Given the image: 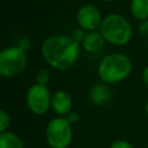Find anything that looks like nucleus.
Wrapping results in <instances>:
<instances>
[{
    "label": "nucleus",
    "instance_id": "obj_1",
    "mask_svg": "<svg viewBox=\"0 0 148 148\" xmlns=\"http://www.w3.org/2000/svg\"><path fill=\"white\" fill-rule=\"evenodd\" d=\"M40 53L51 68L66 71L77 61L81 53V44L71 35H52L43 40Z\"/></svg>",
    "mask_w": 148,
    "mask_h": 148
},
{
    "label": "nucleus",
    "instance_id": "obj_2",
    "mask_svg": "<svg viewBox=\"0 0 148 148\" xmlns=\"http://www.w3.org/2000/svg\"><path fill=\"white\" fill-rule=\"evenodd\" d=\"M131 58L120 52H113L104 56L97 65V74L102 82L106 84H117L126 80L132 73Z\"/></svg>",
    "mask_w": 148,
    "mask_h": 148
},
{
    "label": "nucleus",
    "instance_id": "obj_3",
    "mask_svg": "<svg viewBox=\"0 0 148 148\" xmlns=\"http://www.w3.org/2000/svg\"><path fill=\"white\" fill-rule=\"evenodd\" d=\"M99 32L105 42L113 46H125L133 37V28L126 16L119 13H111L103 17Z\"/></svg>",
    "mask_w": 148,
    "mask_h": 148
},
{
    "label": "nucleus",
    "instance_id": "obj_4",
    "mask_svg": "<svg viewBox=\"0 0 148 148\" xmlns=\"http://www.w3.org/2000/svg\"><path fill=\"white\" fill-rule=\"evenodd\" d=\"M28 65L27 51L18 45H10L0 52V75L13 79L24 72Z\"/></svg>",
    "mask_w": 148,
    "mask_h": 148
},
{
    "label": "nucleus",
    "instance_id": "obj_5",
    "mask_svg": "<svg viewBox=\"0 0 148 148\" xmlns=\"http://www.w3.org/2000/svg\"><path fill=\"white\" fill-rule=\"evenodd\" d=\"M45 139L51 148H68L73 140V125L66 117L57 116L47 123Z\"/></svg>",
    "mask_w": 148,
    "mask_h": 148
},
{
    "label": "nucleus",
    "instance_id": "obj_6",
    "mask_svg": "<svg viewBox=\"0 0 148 148\" xmlns=\"http://www.w3.org/2000/svg\"><path fill=\"white\" fill-rule=\"evenodd\" d=\"M52 94L47 86L34 83L29 87L25 95V104L28 110L35 116H43L51 109Z\"/></svg>",
    "mask_w": 148,
    "mask_h": 148
},
{
    "label": "nucleus",
    "instance_id": "obj_7",
    "mask_svg": "<svg viewBox=\"0 0 148 148\" xmlns=\"http://www.w3.org/2000/svg\"><path fill=\"white\" fill-rule=\"evenodd\" d=\"M103 17L104 16H102L101 10L91 3H84L80 6L75 14V21L77 27L86 32L98 30Z\"/></svg>",
    "mask_w": 148,
    "mask_h": 148
},
{
    "label": "nucleus",
    "instance_id": "obj_8",
    "mask_svg": "<svg viewBox=\"0 0 148 148\" xmlns=\"http://www.w3.org/2000/svg\"><path fill=\"white\" fill-rule=\"evenodd\" d=\"M73 108V98L72 96L65 90H57L52 94L51 101V109L58 114L59 117H66L68 113L72 112Z\"/></svg>",
    "mask_w": 148,
    "mask_h": 148
},
{
    "label": "nucleus",
    "instance_id": "obj_9",
    "mask_svg": "<svg viewBox=\"0 0 148 148\" xmlns=\"http://www.w3.org/2000/svg\"><path fill=\"white\" fill-rule=\"evenodd\" d=\"M88 96L92 104L103 106L112 99V90L109 84L101 82V83H96L92 87H90Z\"/></svg>",
    "mask_w": 148,
    "mask_h": 148
},
{
    "label": "nucleus",
    "instance_id": "obj_10",
    "mask_svg": "<svg viewBox=\"0 0 148 148\" xmlns=\"http://www.w3.org/2000/svg\"><path fill=\"white\" fill-rule=\"evenodd\" d=\"M105 39L99 32V30L88 31L84 35L83 40L81 42V47L87 53H98L105 45Z\"/></svg>",
    "mask_w": 148,
    "mask_h": 148
},
{
    "label": "nucleus",
    "instance_id": "obj_11",
    "mask_svg": "<svg viewBox=\"0 0 148 148\" xmlns=\"http://www.w3.org/2000/svg\"><path fill=\"white\" fill-rule=\"evenodd\" d=\"M130 13L139 22L148 20V0H131Z\"/></svg>",
    "mask_w": 148,
    "mask_h": 148
},
{
    "label": "nucleus",
    "instance_id": "obj_12",
    "mask_svg": "<svg viewBox=\"0 0 148 148\" xmlns=\"http://www.w3.org/2000/svg\"><path fill=\"white\" fill-rule=\"evenodd\" d=\"M0 148H24V143L17 134L6 131L0 133Z\"/></svg>",
    "mask_w": 148,
    "mask_h": 148
},
{
    "label": "nucleus",
    "instance_id": "obj_13",
    "mask_svg": "<svg viewBox=\"0 0 148 148\" xmlns=\"http://www.w3.org/2000/svg\"><path fill=\"white\" fill-rule=\"evenodd\" d=\"M50 80V73L46 68H40L36 72L35 75V83L38 84H43V86H47V82Z\"/></svg>",
    "mask_w": 148,
    "mask_h": 148
},
{
    "label": "nucleus",
    "instance_id": "obj_14",
    "mask_svg": "<svg viewBox=\"0 0 148 148\" xmlns=\"http://www.w3.org/2000/svg\"><path fill=\"white\" fill-rule=\"evenodd\" d=\"M10 125V116L6 110L0 111V133L8 131Z\"/></svg>",
    "mask_w": 148,
    "mask_h": 148
},
{
    "label": "nucleus",
    "instance_id": "obj_15",
    "mask_svg": "<svg viewBox=\"0 0 148 148\" xmlns=\"http://www.w3.org/2000/svg\"><path fill=\"white\" fill-rule=\"evenodd\" d=\"M109 148H134V147L130 141H127L125 139H118V140L113 141L109 146Z\"/></svg>",
    "mask_w": 148,
    "mask_h": 148
},
{
    "label": "nucleus",
    "instance_id": "obj_16",
    "mask_svg": "<svg viewBox=\"0 0 148 148\" xmlns=\"http://www.w3.org/2000/svg\"><path fill=\"white\" fill-rule=\"evenodd\" d=\"M84 35H86V31L84 30H82L81 28H76L75 30H73L72 31V34H71V36L76 40V42H79L80 44H81V42L83 40V38H84Z\"/></svg>",
    "mask_w": 148,
    "mask_h": 148
},
{
    "label": "nucleus",
    "instance_id": "obj_17",
    "mask_svg": "<svg viewBox=\"0 0 148 148\" xmlns=\"http://www.w3.org/2000/svg\"><path fill=\"white\" fill-rule=\"evenodd\" d=\"M66 118H67V120H68L72 125H75V124L79 121V119H80V114H79L76 111H72L71 113H68V114L66 116Z\"/></svg>",
    "mask_w": 148,
    "mask_h": 148
},
{
    "label": "nucleus",
    "instance_id": "obj_18",
    "mask_svg": "<svg viewBox=\"0 0 148 148\" xmlns=\"http://www.w3.org/2000/svg\"><path fill=\"white\" fill-rule=\"evenodd\" d=\"M16 45H18V46H20L21 49H23L24 51H28V49L30 47V40H29L28 38H21L20 42H18Z\"/></svg>",
    "mask_w": 148,
    "mask_h": 148
},
{
    "label": "nucleus",
    "instance_id": "obj_19",
    "mask_svg": "<svg viewBox=\"0 0 148 148\" xmlns=\"http://www.w3.org/2000/svg\"><path fill=\"white\" fill-rule=\"evenodd\" d=\"M139 30H140L141 34H143V35H148V20L140 22Z\"/></svg>",
    "mask_w": 148,
    "mask_h": 148
},
{
    "label": "nucleus",
    "instance_id": "obj_20",
    "mask_svg": "<svg viewBox=\"0 0 148 148\" xmlns=\"http://www.w3.org/2000/svg\"><path fill=\"white\" fill-rule=\"evenodd\" d=\"M141 76H142V81H143V83H145V84L148 87V65H147V66L143 68Z\"/></svg>",
    "mask_w": 148,
    "mask_h": 148
},
{
    "label": "nucleus",
    "instance_id": "obj_21",
    "mask_svg": "<svg viewBox=\"0 0 148 148\" xmlns=\"http://www.w3.org/2000/svg\"><path fill=\"white\" fill-rule=\"evenodd\" d=\"M145 112H146V114H147V117H148V99H147L146 105H145Z\"/></svg>",
    "mask_w": 148,
    "mask_h": 148
},
{
    "label": "nucleus",
    "instance_id": "obj_22",
    "mask_svg": "<svg viewBox=\"0 0 148 148\" xmlns=\"http://www.w3.org/2000/svg\"><path fill=\"white\" fill-rule=\"evenodd\" d=\"M101 1H103V2H111V1H114V0H101Z\"/></svg>",
    "mask_w": 148,
    "mask_h": 148
}]
</instances>
